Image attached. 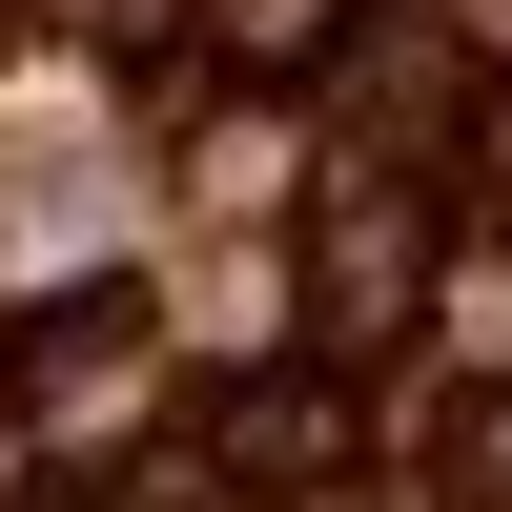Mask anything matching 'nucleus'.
Returning a JSON list of instances; mask_svg holds the SVG:
<instances>
[{
  "label": "nucleus",
  "mask_w": 512,
  "mask_h": 512,
  "mask_svg": "<svg viewBox=\"0 0 512 512\" xmlns=\"http://www.w3.org/2000/svg\"><path fill=\"white\" fill-rule=\"evenodd\" d=\"M226 451H246V472H328L349 431H328V390L287 369V390H246V410H226Z\"/></svg>",
  "instance_id": "f257e3e1"
},
{
  "label": "nucleus",
  "mask_w": 512,
  "mask_h": 512,
  "mask_svg": "<svg viewBox=\"0 0 512 512\" xmlns=\"http://www.w3.org/2000/svg\"><path fill=\"white\" fill-rule=\"evenodd\" d=\"M205 21H226V62H328L349 0H205Z\"/></svg>",
  "instance_id": "f03ea898"
}]
</instances>
